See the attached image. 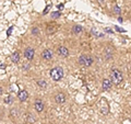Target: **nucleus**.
<instances>
[{"instance_id":"obj_21","label":"nucleus","mask_w":131,"mask_h":124,"mask_svg":"<svg viewBox=\"0 0 131 124\" xmlns=\"http://www.w3.org/2000/svg\"><path fill=\"white\" fill-rule=\"evenodd\" d=\"M62 8H63V5H59V9L60 10H62Z\"/></svg>"},{"instance_id":"obj_1","label":"nucleus","mask_w":131,"mask_h":124,"mask_svg":"<svg viewBox=\"0 0 131 124\" xmlns=\"http://www.w3.org/2000/svg\"><path fill=\"white\" fill-rule=\"evenodd\" d=\"M122 79H124V78H122L121 72L116 68H114L112 70V73H110V80H112V82H114L115 85H119L122 81Z\"/></svg>"},{"instance_id":"obj_6","label":"nucleus","mask_w":131,"mask_h":124,"mask_svg":"<svg viewBox=\"0 0 131 124\" xmlns=\"http://www.w3.org/2000/svg\"><path fill=\"white\" fill-rule=\"evenodd\" d=\"M58 54L61 57H67L69 55V49L66 46H59L58 48Z\"/></svg>"},{"instance_id":"obj_3","label":"nucleus","mask_w":131,"mask_h":124,"mask_svg":"<svg viewBox=\"0 0 131 124\" xmlns=\"http://www.w3.org/2000/svg\"><path fill=\"white\" fill-rule=\"evenodd\" d=\"M79 64L82 66H86V67H90L93 64V58L89 55H82L79 58Z\"/></svg>"},{"instance_id":"obj_9","label":"nucleus","mask_w":131,"mask_h":124,"mask_svg":"<svg viewBox=\"0 0 131 124\" xmlns=\"http://www.w3.org/2000/svg\"><path fill=\"white\" fill-rule=\"evenodd\" d=\"M42 56H43L44 59L49 60V59L52 58V52L50 49H45V51H43V53H42Z\"/></svg>"},{"instance_id":"obj_4","label":"nucleus","mask_w":131,"mask_h":124,"mask_svg":"<svg viewBox=\"0 0 131 124\" xmlns=\"http://www.w3.org/2000/svg\"><path fill=\"white\" fill-rule=\"evenodd\" d=\"M34 55H35L34 48H32V47H26L25 49H24V56H25V58H26L27 60H32L33 58H34Z\"/></svg>"},{"instance_id":"obj_12","label":"nucleus","mask_w":131,"mask_h":124,"mask_svg":"<svg viewBox=\"0 0 131 124\" xmlns=\"http://www.w3.org/2000/svg\"><path fill=\"white\" fill-rule=\"evenodd\" d=\"M11 59H12L13 63L18 64L19 61H20V53L19 52H14L13 54H12V56H11Z\"/></svg>"},{"instance_id":"obj_16","label":"nucleus","mask_w":131,"mask_h":124,"mask_svg":"<svg viewBox=\"0 0 131 124\" xmlns=\"http://www.w3.org/2000/svg\"><path fill=\"white\" fill-rule=\"evenodd\" d=\"M39 33H40V30H39L37 26H34V28L32 29V34H33V35H36V36H37V35H39Z\"/></svg>"},{"instance_id":"obj_10","label":"nucleus","mask_w":131,"mask_h":124,"mask_svg":"<svg viewBox=\"0 0 131 124\" xmlns=\"http://www.w3.org/2000/svg\"><path fill=\"white\" fill-rule=\"evenodd\" d=\"M27 98H28V92L26 91V90H22V91H20V93H19V100L20 101L24 102V101L27 100Z\"/></svg>"},{"instance_id":"obj_19","label":"nucleus","mask_w":131,"mask_h":124,"mask_svg":"<svg viewBox=\"0 0 131 124\" xmlns=\"http://www.w3.org/2000/svg\"><path fill=\"white\" fill-rule=\"evenodd\" d=\"M12 30H13V26H10V29H9V30L7 31V34H8V36H10V34H11Z\"/></svg>"},{"instance_id":"obj_2","label":"nucleus","mask_w":131,"mask_h":124,"mask_svg":"<svg viewBox=\"0 0 131 124\" xmlns=\"http://www.w3.org/2000/svg\"><path fill=\"white\" fill-rule=\"evenodd\" d=\"M50 77H51V79L55 80V81H58L60 79H62V77H63V69L61 67L52 68L51 72H50Z\"/></svg>"},{"instance_id":"obj_20","label":"nucleus","mask_w":131,"mask_h":124,"mask_svg":"<svg viewBox=\"0 0 131 124\" xmlns=\"http://www.w3.org/2000/svg\"><path fill=\"white\" fill-rule=\"evenodd\" d=\"M116 30H117V31H119V32H125V30H122V29L118 28V26H116Z\"/></svg>"},{"instance_id":"obj_18","label":"nucleus","mask_w":131,"mask_h":124,"mask_svg":"<svg viewBox=\"0 0 131 124\" xmlns=\"http://www.w3.org/2000/svg\"><path fill=\"white\" fill-rule=\"evenodd\" d=\"M114 12L116 14H120V8L118 7V6H115V8H114Z\"/></svg>"},{"instance_id":"obj_14","label":"nucleus","mask_w":131,"mask_h":124,"mask_svg":"<svg viewBox=\"0 0 131 124\" xmlns=\"http://www.w3.org/2000/svg\"><path fill=\"white\" fill-rule=\"evenodd\" d=\"M12 102H13V97L11 94H9V96H7L5 98V103H7V104H11Z\"/></svg>"},{"instance_id":"obj_13","label":"nucleus","mask_w":131,"mask_h":124,"mask_svg":"<svg viewBox=\"0 0 131 124\" xmlns=\"http://www.w3.org/2000/svg\"><path fill=\"white\" fill-rule=\"evenodd\" d=\"M37 85L39 86V88H43V89H45L47 87V82L45 81L44 79H39L38 81H37Z\"/></svg>"},{"instance_id":"obj_11","label":"nucleus","mask_w":131,"mask_h":124,"mask_svg":"<svg viewBox=\"0 0 131 124\" xmlns=\"http://www.w3.org/2000/svg\"><path fill=\"white\" fill-rule=\"evenodd\" d=\"M112 80L110 79H104L102 82V87H103V90H108L109 88H112Z\"/></svg>"},{"instance_id":"obj_7","label":"nucleus","mask_w":131,"mask_h":124,"mask_svg":"<svg viewBox=\"0 0 131 124\" xmlns=\"http://www.w3.org/2000/svg\"><path fill=\"white\" fill-rule=\"evenodd\" d=\"M34 108H35V110L37 111L38 113H39V112H42V111L44 110V103H43V101L36 100L35 103H34Z\"/></svg>"},{"instance_id":"obj_8","label":"nucleus","mask_w":131,"mask_h":124,"mask_svg":"<svg viewBox=\"0 0 131 124\" xmlns=\"http://www.w3.org/2000/svg\"><path fill=\"white\" fill-rule=\"evenodd\" d=\"M55 101L57 103H63L66 101V94L60 92V93H57L55 96Z\"/></svg>"},{"instance_id":"obj_22","label":"nucleus","mask_w":131,"mask_h":124,"mask_svg":"<svg viewBox=\"0 0 131 124\" xmlns=\"http://www.w3.org/2000/svg\"><path fill=\"white\" fill-rule=\"evenodd\" d=\"M2 92H3V90H2V88H0V96L2 94Z\"/></svg>"},{"instance_id":"obj_17","label":"nucleus","mask_w":131,"mask_h":124,"mask_svg":"<svg viewBox=\"0 0 131 124\" xmlns=\"http://www.w3.org/2000/svg\"><path fill=\"white\" fill-rule=\"evenodd\" d=\"M60 16V12H52L51 13V18L52 19H58Z\"/></svg>"},{"instance_id":"obj_15","label":"nucleus","mask_w":131,"mask_h":124,"mask_svg":"<svg viewBox=\"0 0 131 124\" xmlns=\"http://www.w3.org/2000/svg\"><path fill=\"white\" fill-rule=\"evenodd\" d=\"M82 26L81 25H75V26H73V29H72V31H73V33H75V34H78V33H80V32H82Z\"/></svg>"},{"instance_id":"obj_5","label":"nucleus","mask_w":131,"mask_h":124,"mask_svg":"<svg viewBox=\"0 0 131 124\" xmlns=\"http://www.w3.org/2000/svg\"><path fill=\"white\" fill-rule=\"evenodd\" d=\"M58 28H59V25H57V24H49V25L47 26V29H46L47 34H48V35L54 34V33H55L57 30H58Z\"/></svg>"}]
</instances>
